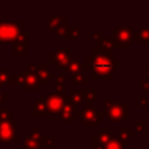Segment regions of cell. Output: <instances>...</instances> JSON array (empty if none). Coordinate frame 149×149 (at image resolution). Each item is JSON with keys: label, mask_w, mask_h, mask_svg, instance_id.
<instances>
[{"label": "cell", "mask_w": 149, "mask_h": 149, "mask_svg": "<svg viewBox=\"0 0 149 149\" xmlns=\"http://www.w3.org/2000/svg\"><path fill=\"white\" fill-rule=\"evenodd\" d=\"M2 47V42H1V40H0V48Z\"/></svg>", "instance_id": "obj_40"}, {"label": "cell", "mask_w": 149, "mask_h": 149, "mask_svg": "<svg viewBox=\"0 0 149 149\" xmlns=\"http://www.w3.org/2000/svg\"><path fill=\"white\" fill-rule=\"evenodd\" d=\"M135 33L134 27L127 26V27H113V34H114V42L118 48H123L129 45V43L133 41V35Z\"/></svg>", "instance_id": "obj_7"}, {"label": "cell", "mask_w": 149, "mask_h": 149, "mask_svg": "<svg viewBox=\"0 0 149 149\" xmlns=\"http://www.w3.org/2000/svg\"><path fill=\"white\" fill-rule=\"evenodd\" d=\"M17 128L19 123L13 119L0 121V143H16Z\"/></svg>", "instance_id": "obj_5"}, {"label": "cell", "mask_w": 149, "mask_h": 149, "mask_svg": "<svg viewBox=\"0 0 149 149\" xmlns=\"http://www.w3.org/2000/svg\"><path fill=\"white\" fill-rule=\"evenodd\" d=\"M122 148H123V144L115 139L105 146V149H122Z\"/></svg>", "instance_id": "obj_31"}, {"label": "cell", "mask_w": 149, "mask_h": 149, "mask_svg": "<svg viewBox=\"0 0 149 149\" xmlns=\"http://www.w3.org/2000/svg\"><path fill=\"white\" fill-rule=\"evenodd\" d=\"M36 77H37V80H38L40 85L41 84L42 85H49L50 81L56 78V74L50 72V64L41 63L40 65H37Z\"/></svg>", "instance_id": "obj_10"}, {"label": "cell", "mask_w": 149, "mask_h": 149, "mask_svg": "<svg viewBox=\"0 0 149 149\" xmlns=\"http://www.w3.org/2000/svg\"><path fill=\"white\" fill-rule=\"evenodd\" d=\"M86 68L92 70V79H113V72L119 68V59L113 52H100L93 47L86 55Z\"/></svg>", "instance_id": "obj_1"}, {"label": "cell", "mask_w": 149, "mask_h": 149, "mask_svg": "<svg viewBox=\"0 0 149 149\" xmlns=\"http://www.w3.org/2000/svg\"><path fill=\"white\" fill-rule=\"evenodd\" d=\"M80 116L83 122L86 123L87 127H95L99 122H101L105 118L104 112L98 111L93 106H85L79 112H76V118Z\"/></svg>", "instance_id": "obj_6"}, {"label": "cell", "mask_w": 149, "mask_h": 149, "mask_svg": "<svg viewBox=\"0 0 149 149\" xmlns=\"http://www.w3.org/2000/svg\"><path fill=\"white\" fill-rule=\"evenodd\" d=\"M22 87L23 90H38L40 84L36 77V72L33 70H29L28 68L23 69L22 72Z\"/></svg>", "instance_id": "obj_9"}, {"label": "cell", "mask_w": 149, "mask_h": 149, "mask_svg": "<svg viewBox=\"0 0 149 149\" xmlns=\"http://www.w3.org/2000/svg\"><path fill=\"white\" fill-rule=\"evenodd\" d=\"M21 85L22 84V73H14L10 76L8 85Z\"/></svg>", "instance_id": "obj_30"}, {"label": "cell", "mask_w": 149, "mask_h": 149, "mask_svg": "<svg viewBox=\"0 0 149 149\" xmlns=\"http://www.w3.org/2000/svg\"><path fill=\"white\" fill-rule=\"evenodd\" d=\"M23 33L21 21H0V40L2 43H13Z\"/></svg>", "instance_id": "obj_3"}, {"label": "cell", "mask_w": 149, "mask_h": 149, "mask_svg": "<svg viewBox=\"0 0 149 149\" xmlns=\"http://www.w3.org/2000/svg\"><path fill=\"white\" fill-rule=\"evenodd\" d=\"M10 119H12V111H9L6 105H2L0 111V121H6Z\"/></svg>", "instance_id": "obj_26"}, {"label": "cell", "mask_w": 149, "mask_h": 149, "mask_svg": "<svg viewBox=\"0 0 149 149\" xmlns=\"http://www.w3.org/2000/svg\"><path fill=\"white\" fill-rule=\"evenodd\" d=\"M144 79H147V80L149 81V68L146 70V78H144Z\"/></svg>", "instance_id": "obj_39"}, {"label": "cell", "mask_w": 149, "mask_h": 149, "mask_svg": "<svg viewBox=\"0 0 149 149\" xmlns=\"http://www.w3.org/2000/svg\"><path fill=\"white\" fill-rule=\"evenodd\" d=\"M92 42L93 43H97V42H99L101 38H104V33L102 31H94V33H92Z\"/></svg>", "instance_id": "obj_33"}, {"label": "cell", "mask_w": 149, "mask_h": 149, "mask_svg": "<svg viewBox=\"0 0 149 149\" xmlns=\"http://www.w3.org/2000/svg\"><path fill=\"white\" fill-rule=\"evenodd\" d=\"M92 149H105V146L99 143L94 137L92 139Z\"/></svg>", "instance_id": "obj_35"}, {"label": "cell", "mask_w": 149, "mask_h": 149, "mask_svg": "<svg viewBox=\"0 0 149 149\" xmlns=\"http://www.w3.org/2000/svg\"><path fill=\"white\" fill-rule=\"evenodd\" d=\"M86 81H87V80H86V77H85V74L81 73V72L74 73V74L72 76L71 80H70L71 85H85Z\"/></svg>", "instance_id": "obj_23"}, {"label": "cell", "mask_w": 149, "mask_h": 149, "mask_svg": "<svg viewBox=\"0 0 149 149\" xmlns=\"http://www.w3.org/2000/svg\"><path fill=\"white\" fill-rule=\"evenodd\" d=\"M71 55V48H64V49H56L54 52L50 54V64H54L57 70L64 69L70 61Z\"/></svg>", "instance_id": "obj_8"}, {"label": "cell", "mask_w": 149, "mask_h": 149, "mask_svg": "<svg viewBox=\"0 0 149 149\" xmlns=\"http://www.w3.org/2000/svg\"><path fill=\"white\" fill-rule=\"evenodd\" d=\"M139 99H140V104H141V106H144V107L149 106V102L147 101V99H146V97H144L143 94H141V95L139 97Z\"/></svg>", "instance_id": "obj_37"}, {"label": "cell", "mask_w": 149, "mask_h": 149, "mask_svg": "<svg viewBox=\"0 0 149 149\" xmlns=\"http://www.w3.org/2000/svg\"><path fill=\"white\" fill-rule=\"evenodd\" d=\"M118 130H119L118 141H120L122 144L123 143H128L129 142V139H132L134 136V133H132L128 127H119Z\"/></svg>", "instance_id": "obj_19"}, {"label": "cell", "mask_w": 149, "mask_h": 149, "mask_svg": "<svg viewBox=\"0 0 149 149\" xmlns=\"http://www.w3.org/2000/svg\"><path fill=\"white\" fill-rule=\"evenodd\" d=\"M70 30H71V27L63 26V27L57 28V29L55 30V33H56V36H58V37H69Z\"/></svg>", "instance_id": "obj_27"}, {"label": "cell", "mask_w": 149, "mask_h": 149, "mask_svg": "<svg viewBox=\"0 0 149 149\" xmlns=\"http://www.w3.org/2000/svg\"><path fill=\"white\" fill-rule=\"evenodd\" d=\"M7 99H8V95L5 94V93H2V92L0 91V105H1L2 102H5Z\"/></svg>", "instance_id": "obj_38"}, {"label": "cell", "mask_w": 149, "mask_h": 149, "mask_svg": "<svg viewBox=\"0 0 149 149\" xmlns=\"http://www.w3.org/2000/svg\"><path fill=\"white\" fill-rule=\"evenodd\" d=\"M70 100H71V102L74 106L78 105V104H80L81 101H84L83 100V97L80 94V91H77V90H71L70 91Z\"/></svg>", "instance_id": "obj_24"}, {"label": "cell", "mask_w": 149, "mask_h": 149, "mask_svg": "<svg viewBox=\"0 0 149 149\" xmlns=\"http://www.w3.org/2000/svg\"><path fill=\"white\" fill-rule=\"evenodd\" d=\"M28 35H29V33L26 31V30H23V33H22V35L20 36V38L12 43V51H13V52H15V54H20V52L27 54V52L29 51Z\"/></svg>", "instance_id": "obj_11"}, {"label": "cell", "mask_w": 149, "mask_h": 149, "mask_svg": "<svg viewBox=\"0 0 149 149\" xmlns=\"http://www.w3.org/2000/svg\"><path fill=\"white\" fill-rule=\"evenodd\" d=\"M80 34H81V27L80 26H78L76 28H71L70 34H69V37H70L71 42H76L77 41V37H79Z\"/></svg>", "instance_id": "obj_28"}, {"label": "cell", "mask_w": 149, "mask_h": 149, "mask_svg": "<svg viewBox=\"0 0 149 149\" xmlns=\"http://www.w3.org/2000/svg\"><path fill=\"white\" fill-rule=\"evenodd\" d=\"M122 149H127V148H125V147H123V148H122Z\"/></svg>", "instance_id": "obj_42"}, {"label": "cell", "mask_w": 149, "mask_h": 149, "mask_svg": "<svg viewBox=\"0 0 149 149\" xmlns=\"http://www.w3.org/2000/svg\"><path fill=\"white\" fill-rule=\"evenodd\" d=\"M29 137H31L33 140H36V141H38V142H42V140L44 139L43 133H42V130H41L38 127H34V128H33V130H31L30 134H29Z\"/></svg>", "instance_id": "obj_25"}, {"label": "cell", "mask_w": 149, "mask_h": 149, "mask_svg": "<svg viewBox=\"0 0 149 149\" xmlns=\"http://www.w3.org/2000/svg\"><path fill=\"white\" fill-rule=\"evenodd\" d=\"M59 120L61 122H76V109H74V105L70 100V95L59 115Z\"/></svg>", "instance_id": "obj_12"}, {"label": "cell", "mask_w": 149, "mask_h": 149, "mask_svg": "<svg viewBox=\"0 0 149 149\" xmlns=\"http://www.w3.org/2000/svg\"><path fill=\"white\" fill-rule=\"evenodd\" d=\"M104 115L109 122H122L129 112V106L121 101H104Z\"/></svg>", "instance_id": "obj_2"}, {"label": "cell", "mask_w": 149, "mask_h": 149, "mask_svg": "<svg viewBox=\"0 0 149 149\" xmlns=\"http://www.w3.org/2000/svg\"><path fill=\"white\" fill-rule=\"evenodd\" d=\"M1 86H2V84H1V83H0V87H1Z\"/></svg>", "instance_id": "obj_41"}, {"label": "cell", "mask_w": 149, "mask_h": 149, "mask_svg": "<svg viewBox=\"0 0 149 149\" xmlns=\"http://www.w3.org/2000/svg\"><path fill=\"white\" fill-rule=\"evenodd\" d=\"M98 51L100 52H106V54H109V52H113L114 48H116V44L114 42V40L112 38H101L99 42H98V47H94Z\"/></svg>", "instance_id": "obj_15"}, {"label": "cell", "mask_w": 149, "mask_h": 149, "mask_svg": "<svg viewBox=\"0 0 149 149\" xmlns=\"http://www.w3.org/2000/svg\"><path fill=\"white\" fill-rule=\"evenodd\" d=\"M65 74H58L55 78V91L61 93V94H65Z\"/></svg>", "instance_id": "obj_21"}, {"label": "cell", "mask_w": 149, "mask_h": 149, "mask_svg": "<svg viewBox=\"0 0 149 149\" xmlns=\"http://www.w3.org/2000/svg\"><path fill=\"white\" fill-rule=\"evenodd\" d=\"M139 84H140V86H141V88L142 90H149V81L147 80V79H140L139 80Z\"/></svg>", "instance_id": "obj_36"}, {"label": "cell", "mask_w": 149, "mask_h": 149, "mask_svg": "<svg viewBox=\"0 0 149 149\" xmlns=\"http://www.w3.org/2000/svg\"><path fill=\"white\" fill-rule=\"evenodd\" d=\"M41 148H42V143L36 140H33L29 136L23 140L22 149H41Z\"/></svg>", "instance_id": "obj_22"}, {"label": "cell", "mask_w": 149, "mask_h": 149, "mask_svg": "<svg viewBox=\"0 0 149 149\" xmlns=\"http://www.w3.org/2000/svg\"><path fill=\"white\" fill-rule=\"evenodd\" d=\"M134 129H135V132H136V133H143V132H144V129H146V122L140 121V122L135 123Z\"/></svg>", "instance_id": "obj_34"}, {"label": "cell", "mask_w": 149, "mask_h": 149, "mask_svg": "<svg viewBox=\"0 0 149 149\" xmlns=\"http://www.w3.org/2000/svg\"><path fill=\"white\" fill-rule=\"evenodd\" d=\"M68 99H69V95L66 94H61L56 91L49 92V94L47 95V109L49 115H52V116L61 115Z\"/></svg>", "instance_id": "obj_4"}, {"label": "cell", "mask_w": 149, "mask_h": 149, "mask_svg": "<svg viewBox=\"0 0 149 149\" xmlns=\"http://www.w3.org/2000/svg\"><path fill=\"white\" fill-rule=\"evenodd\" d=\"M133 41L135 42H149V27H141L133 35Z\"/></svg>", "instance_id": "obj_18"}, {"label": "cell", "mask_w": 149, "mask_h": 149, "mask_svg": "<svg viewBox=\"0 0 149 149\" xmlns=\"http://www.w3.org/2000/svg\"><path fill=\"white\" fill-rule=\"evenodd\" d=\"M80 94L83 97V100L86 101V106H92V101L98 97L97 90H81Z\"/></svg>", "instance_id": "obj_20"}, {"label": "cell", "mask_w": 149, "mask_h": 149, "mask_svg": "<svg viewBox=\"0 0 149 149\" xmlns=\"http://www.w3.org/2000/svg\"><path fill=\"white\" fill-rule=\"evenodd\" d=\"M44 26L48 27L50 30H56L59 27L65 26V16L64 15H58V16H52L49 17V20H47L44 22Z\"/></svg>", "instance_id": "obj_16"}, {"label": "cell", "mask_w": 149, "mask_h": 149, "mask_svg": "<svg viewBox=\"0 0 149 149\" xmlns=\"http://www.w3.org/2000/svg\"><path fill=\"white\" fill-rule=\"evenodd\" d=\"M83 69H87V68H86V64L81 63L80 59H78V58H72V59L70 58V61L68 62L66 66L64 68V70H65L68 73H72V74L79 73L80 70H83Z\"/></svg>", "instance_id": "obj_14"}, {"label": "cell", "mask_w": 149, "mask_h": 149, "mask_svg": "<svg viewBox=\"0 0 149 149\" xmlns=\"http://www.w3.org/2000/svg\"><path fill=\"white\" fill-rule=\"evenodd\" d=\"M9 79H10V74L8 73V70L7 69H1L0 70V83L2 85L9 84Z\"/></svg>", "instance_id": "obj_29"}, {"label": "cell", "mask_w": 149, "mask_h": 149, "mask_svg": "<svg viewBox=\"0 0 149 149\" xmlns=\"http://www.w3.org/2000/svg\"><path fill=\"white\" fill-rule=\"evenodd\" d=\"M41 143H42V147L50 148V149H54V148L56 147V144H55V139H50V137H44Z\"/></svg>", "instance_id": "obj_32"}, {"label": "cell", "mask_w": 149, "mask_h": 149, "mask_svg": "<svg viewBox=\"0 0 149 149\" xmlns=\"http://www.w3.org/2000/svg\"><path fill=\"white\" fill-rule=\"evenodd\" d=\"M33 115L35 118H37L40 115L49 116V113H48V109H47V97L45 95H43V94H40L38 95V99L34 104Z\"/></svg>", "instance_id": "obj_13"}, {"label": "cell", "mask_w": 149, "mask_h": 149, "mask_svg": "<svg viewBox=\"0 0 149 149\" xmlns=\"http://www.w3.org/2000/svg\"><path fill=\"white\" fill-rule=\"evenodd\" d=\"M99 143H101V144H104V146H106L107 143H109L112 140H114V136H113V134L108 130V128L107 127H104L102 128V130L94 137Z\"/></svg>", "instance_id": "obj_17"}]
</instances>
